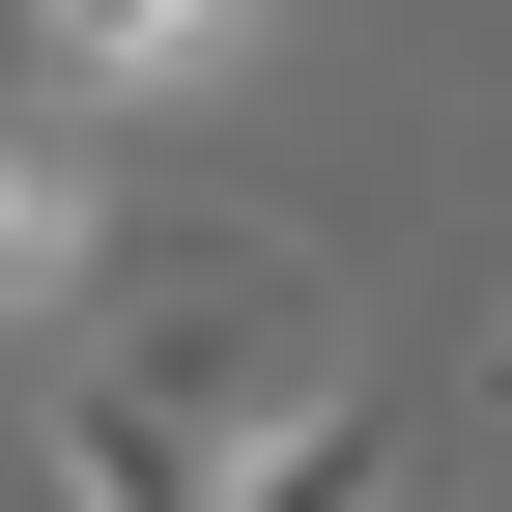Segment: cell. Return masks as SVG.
Instances as JSON below:
<instances>
[{"instance_id":"cell-1","label":"cell","mask_w":512,"mask_h":512,"mask_svg":"<svg viewBox=\"0 0 512 512\" xmlns=\"http://www.w3.org/2000/svg\"><path fill=\"white\" fill-rule=\"evenodd\" d=\"M256 57V0H29V114H200Z\"/></svg>"},{"instance_id":"cell-2","label":"cell","mask_w":512,"mask_h":512,"mask_svg":"<svg viewBox=\"0 0 512 512\" xmlns=\"http://www.w3.org/2000/svg\"><path fill=\"white\" fill-rule=\"evenodd\" d=\"M86 114H29V86H0V313H57V285H86Z\"/></svg>"},{"instance_id":"cell-3","label":"cell","mask_w":512,"mask_h":512,"mask_svg":"<svg viewBox=\"0 0 512 512\" xmlns=\"http://www.w3.org/2000/svg\"><path fill=\"white\" fill-rule=\"evenodd\" d=\"M228 512H399V427H370V399H313V427H256V456H228Z\"/></svg>"}]
</instances>
